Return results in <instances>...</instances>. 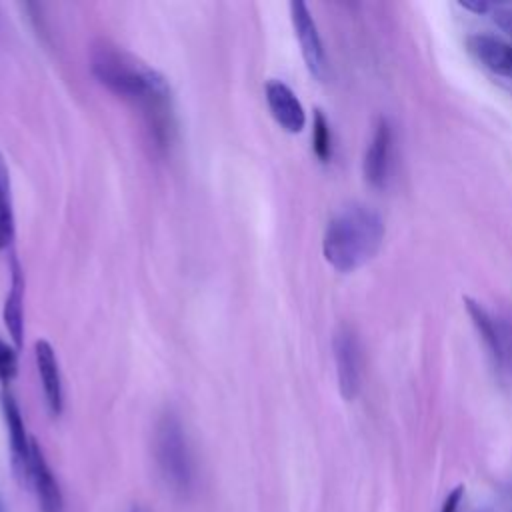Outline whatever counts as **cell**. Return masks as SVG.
Here are the masks:
<instances>
[{
	"instance_id": "6da1fadb",
	"label": "cell",
	"mask_w": 512,
	"mask_h": 512,
	"mask_svg": "<svg viewBox=\"0 0 512 512\" xmlns=\"http://www.w3.org/2000/svg\"><path fill=\"white\" fill-rule=\"evenodd\" d=\"M90 70L110 92L138 104L150 118L154 130H164L170 116V84L164 74L108 40L94 44Z\"/></svg>"
},
{
	"instance_id": "7a4b0ae2",
	"label": "cell",
	"mask_w": 512,
	"mask_h": 512,
	"mask_svg": "<svg viewBox=\"0 0 512 512\" xmlns=\"http://www.w3.org/2000/svg\"><path fill=\"white\" fill-rule=\"evenodd\" d=\"M384 234V220L374 208L350 204L338 210L326 224L322 254L336 272L348 274L378 254Z\"/></svg>"
},
{
	"instance_id": "3957f363",
	"label": "cell",
	"mask_w": 512,
	"mask_h": 512,
	"mask_svg": "<svg viewBox=\"0 0 512 512\" xmlns=\"http://www.w3.org/2000/svg\"><path fill=\"white\" fill-rule=\"evenodd\" d=\"M154 460L158 472L178 498H190L196 488V460L178 414L164 412L154 428Z\"/></svg>"
},
{
	"instance_id": "277c9868",
	"label": "cell",
	"mask_w": 512,
	"mask_h": 512,
	"mask_svg": "<svg viewBox=\"0 0 512 512\" xmlns=\"http://www.w3.org/2000/svg\"><path fill=\"white\" fill-rule=\"evenodd\" d=\"M464 306L488 350L498 376L512 380V322L490 312L484 304L470 296H464Z\"/></svg>"
},
{
	"instance_id": "5b68a950",
	"label": "cell",
	"mask_w": 512,
	"mask_h": 512,
	"mask_svg": "<svg viewBox=\"0 0 512 512\" xmlns=\"http://www.w3.org/2000/svg\"><path fill=\"white\" fill-rule=\"evenodd\" d=\"M338 390L344 400H354L362 386V348L356 332L340 324L332 338Z\"/></svg>"
},
{
	"instance_id": "8992f818",
	"label": "cell",
	"mask_w": 512,
	"mask_h": 512,
	"mask_svg": "<svg viewBox=\"0 0 512 512\" xmlns=\"http://www.w3.org/2000/svg\"><path fill=\"white\" fill-rule=\"evenodd\" d=\"M290 20H292V28H294V34L298 38L300 52H302V58H304V64H306L308 72L314 78L324 80L326 70H328L326 52H324V44H322L318 26H316V22L310 14L308 4L302 2V0L290 2Z\"/></svg>"
},
{
	"instance_id": "52a82bcc",
	"label": "cell",
	"mask_w": 512,
	"mask_h": 512,
	"mask_svg": "<svg viewBox=\"0 0 512 512\" xmlns=\"http://www.w3.org/2000/svg\"><path fill=\"white\" fill-rule=\"evenodd\" d=\"M0 404H2V414L4 422L8 428V438H10V452H12V466L16 470V476L20 482L28 484V472H30V454H32V440L26 432L22 412L10 392L0 394Z\"/></svg>"
},
{
	"instance_id": "ba28073f",
	"label": "cell",
	"mask_w": 512,
	"mask_h": 512,
	"mask_svg": "<svg viewBox=\"0 0 512 512\" xmlns=\"http://www.w3.org/2000/svg\"><path fill=\"white\" fill-rule=\"evenodd\" d=\"M390 158H392V126L388 118L380 116L374 124V132H372L370 144L366 146L364 162H362L364 180L372 188L380 190L386 186L388 172H390Z\"/></svg>"
},
{
	"instance_id": "9c48e42d",
	"label": "cell",
	"mask_w": 512,
	"mask_h": 512,
	"mask_svg": "<svg viewBox=\"0 0 512 512\" xmlns=\"http://www.w3.org/2000/svg\"><path fill=\"white\" fill-rule=\"evenodd\" d=\"M264 96H266V104L272 118L282 130L290 134H298L304 130L306 126L304 106L288 84L272 78L264 86Z\"/></svg>"
},
{
	"instance_id": "30bf717a",
	"label": "cell",
	"mask_w": 512,
	"mask_h": 512,
	"mask_svg": "<svg viewBox=\"0 0 512 512\" xmlns=\"http://www.w3.org/2000/svg\"><path fill=\"white\" fill-rule=\"evenodd\" d=\"M28 484H32L42 512H64V498L60 484L36 440H32Z\"/></svg>"
},
{
	"instance_id": "8fae6325",
	"label": "cell",
	"mask_w": 512,
	"mask_h": 512,
	"mask_svg": "<svg viewBox=\"0 0 512 512\" xmlns=\"http://www.w3.org/2000/svg\"><path fill=\"white\" fill-rule=\"evenodd\" d=\"M466 48L490 72L512 78V42L478 32L466 36Z\"/></svg>"
},
{
	"instance_id": "7c38bea8",
	"label": "cell",
	"mask_w": 512,
	"mask_h": 512,
	"mask_svg": "<svg viewBox=\"0 0 512 512\" xmlns=\"http://www.w3.org/2000/svg\"><path fill=\"white\" fill-rule=\"evenodd\" d=\"M34 360L38 368V376L42 382L44 398L48 404V410L58 416L64 406V392H62V376L58 368V358L50 342L36 340L34 342Z\"/></svg>"
},
{
	"instance_id": "4fadbf2b",
	"label": "cell",
	"mask_w": 512,
	"mask_h": 512,
	"mask_svg": "<svg viewBox=\"0 0 512 512\" xmlns=\"http://www.w3.org/2000/svg\"><path fill=\"white\" fill-rule=\"evenodd\" d=\"M2 318L12 336L14 348H20L24 336V272L16 254L10 258V288L4 300Z\"/></svg>"
},
{
	"instance_id": "5bb4252c",
	"label": "cell",
	"mask_w": 512,
	"mask_h": 512,
	"mask_svg": "<svg viewBox=\"0 0 512 512\" xmlns=\"http://www.w3.org/2000/svg\"><path fill=\"white\" fill-rule=\"evenodd\" d=\"M14 236V214L8 192V170L0 156V250L10 244Z\"/></svg>"
},
{
	"instance_id": "9a60e30c",
	"label": "cell",
	"mask_w": 512,
	"mask_h": 512,
	"mask_svg": "<svg viewBox=\"0 0 512 512\" xmlns=\"http://www.w3.org/2000/svg\"><path fill=\"white\" fill-rule=\"evenodd\" d=\"M312 148L318 160L328 162L332 154V136L330 126L322 110H314V122H312Z\"/></svg>"
},
{
	"instance_id": "2e32d148",
	"label": "cell",
	"mask_w": 512,
	"mask_h": 512,
	"mask_svg": "<svg viewBox=\"0 0 512 512\" xmlns=\"http://www.w3.org/2000/svg\"><path fill=\"white\" fill-rule=\"evenodd\" d=\"M18 374V348L0 338V382L10 384Z\"/></svg>"
},
{
	"instance_id": "e0dca14e",
	"label": "cell",
	"mask_w": 512,
	"mask_h": 512,
	"mask_svg": "<svg viewBox=\"0 0 512 512\" xmlns=\"http://www.w3.org/2000/svg\"><path fill=\"white\" fill-rule=\"evenodd\" d=\"M464 494H466V490H464V486H462V484L454 486V488L448 492V496L444 498L440 512H460V506H462Z\"/></svg>"
},
{
	"instance_id": "ac0fdd59",
	"label": "cell",
	"mask_w": 512,
	"mask_h": 512,
	"mask_svg": "<svg viewBox=\"0 0 512 512\" xmlns=\"http://www.w3.org/2000/svg\"><path fill=\"white\" fill-rule=\"evenodd\" d=\"M494 22L512 36V10H502V8H494Z\"/></svg>"
},
{
	"instance_id": "d6986e66",
	"label": "cell",
	"mask_w": 512,
	"mask_h": 512,
	"mask_svg": "<svg viewBox=\"0 0 512 512\" xmlns=\"http://www.w3.org/2000/svg\"><path fill=\"white\" fill-rule=\"evenodd\" d=\"M460 6L464 10H470L474 14H486V12H492L496 6L494 4H488V2H480V0H462Z\"/></svg>"
},
{
	"instance_id": "ffe728a7",
	"label": "cell",
	"mask_w": 512,
	"mask_h": 512,
	"mask_svg": "<svg viewBox=\"0 0 512 512\" xmlns=\"http://www.w3.org/2000/svg\"><path fill=\"white\" fill-rule=\"evenodd\" d=\"M130 512H148L144 506H140V504H134L132 508H130Z\"/></svg>"
},
{
	"instance_id": "44dd1931",
	"label": "cell",
	"mask_w": 512,
	"mask_h": 512,
	"mask_svg": "<svg viewBox=\"0 0 512 512\" xmlns=\"http://www.w3.org/2000/svg\"><path fill=\"white\" fill-rule=\"evenodd\" d=\"M0 512H4V508H2V498H0Z\"/></svg>"
}]
</instances>
